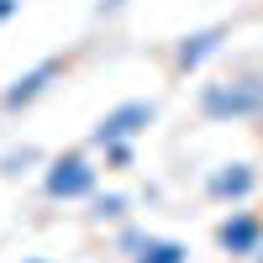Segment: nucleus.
I'll use <instances>...</instances> for the list:
<instances>
[{"label": "nucleus", "mask_w": 263, "mask_h": 263, "mask_svg": "<svg viewBox=\"0 0 263 263\" xmlns=\"http://www.w3.org/2000/svg\"><path fill=\"white\" fill-rule=\"evenodd\" d=\"M16 11H21V0H0V21H11Z\"/></svg>", "instance_id": "9b49d317"}, {"label": "nucleus", "mask_w": 263, "mask_h": 263, "mask_svg": "<svg viewBox=\"0 0 263 263\" xmlns=\"http://www.w3.org/2000/svg\"><path fill=\"white\" fill-rule=\"evenodd\" d=\"M190 248L184 242H174V237H147V242L132 253V263H184Z\"/></svg>", "instance_id": "6e6552de"}, {"label": "nucleus", "mask_w": 263, "mask_h": 263, "mask_svg": "<svg viewBox=\"0 0 263 263\" xmlns=\"http://www.w3.org/2000/svg\"><path fill=\"white\" fill-rule=\"evenodd\" d=\"M21 263H48V258H21Z\"/></svg>", "instance_id": "ddd939ff"}, {"label": "nucleus", "mask_w": 263, "mask_h": 263, "mask_svg": "<svg viewBox=\"0 0 263 263\" xmlns=\"http://www.w3.org/2000/svg\"><path fill=\"white\" fill-rule=\"evenodd\" d=\"M21 163H37V147H21V153H6V158H0V174H21Z\"/></svg>", "instance_id": "9d476101"}, {"label": "nucleus", "mask_w": 263, "mask_h": 263, "mask_svg": "<svg viewBox=\"0 0 263 263\" xmlns=\"http://www.w3.org/2000/svg\"><path fill=\"white\" fill-rule=\"evenodd\" d=\"M95 184H100V174H95V163L84 153H58L42 168V195L48 200H90Z\"/></svg>", "instance_id": "f03ea898"}, {"label": "nucleus", "mask_w": 263, "mask_h": 263, "mask_svg": "<svg viewBox=\"0 0 263 263\" xmlns=\"http://www.w3.org/2000/svg\"><path fill=\"white\" fill-rule=\"evenodd\" d=\"M90 216H95V221H116V216L126 211V195H90Z\"/></svg>", "instance_id": "1a4fd4ad"}, {"label": "nucleus", "mask_w": 263, "mask_h": 263, "mask_svg": "<svg viewBox=\"0 0 263 263\" xmlns=\"http://www.w3.org/2000/svg\"><path fill=\"white\" fill-rule=\"evenodd\" d=\"M263 242V216L258 211H232L221 227H216V248L232 253V258H253Z\"/></svg>", "instance_id": "39448f33"}, {"label": "nucleus", "mask_w": 263, "mask_h": 263, "mask_svg": "<svg viewBox=\"0 0 263 263\" xmlns=\"http://www.w3.org/2000/svg\"><path fill=\"white\" fill-rule=\"evenodd\" d=\"M253 263H263V242H258V253H253Z\"/></svg>", "instance_id": "f8f14e48"}, {"label": "nucleus", "mask_w": 263, "mask_h": 263, "mask_svg": "<svg viewBox=\"0 0 263 263\" xmlns=\"http://www.w3.org/2000/svg\"><path fill=\"white\" fill-rule=\"evenodd\" d=\"M200 116L205 121H253L263 116V79L258 74H227L200 84Z\"/></svg>", "instance_id": "f257e3e1"}, {"label": "nucleus", "mask_w": 263, "mask_h": 263, "mask_svg": "<svg viewBox=\"0 0 263 263\" xmlns=\"http://www.w3.org/2000/svg\"><path fill=\"white\" fill-rule=\"evenodd\" d=\"M232 27H200V32H184L179 42H174V74H195L200 63H211L216 53L227 48Z\"/></svg>", "instance_id": "20e7f679"}, {"label": "nucleus", "mask_w": 263, "mask_h": 263, "mask_svg": "<svg viewBox=\"0 0 263 263\" xmlns=\"http://www.w3.org/2000/svg\"><path fill=\"white\" fill-rule=\"evenodd\" d=\"M158 121V100H121L111 105L95 132H90V147H111V142H132V137H142V132Z\"/></svg>", "instance_id": "7ed1b4c3"}, {"label": "nucleus", "mask_w": 263, "mask_h": 263, "mask_svg": "<svg viewBox=\"0 0 263 263\" xmlns=\"http://www.w3.org/2000/svg\"><path fill=\"white\" fill-rule=\"evenodd\" d=\"M63 74V58H42L37 69H27V74H16L11 84H6V95H0V105L6 111H21V105H32L37 95H48V84Z\"/></svg>", "instance_id": "423d86ee"}, {"label": "nucleus", "mask_w": 263, "mask_h": 263, "mask_svg": "<svg viewBox=\"0 0 263 263\" xmlns=\"http://www.w3.org/2000/svg\"><path fill=\"white\" fill-rule=\"evenodd\" d=\"M253 184H258V174L248 163H221L205 179V195H211V200H227V205H242L248 195H253Z\"/></svg>", "instance_id": "0eeeda50"}]
</instances>
